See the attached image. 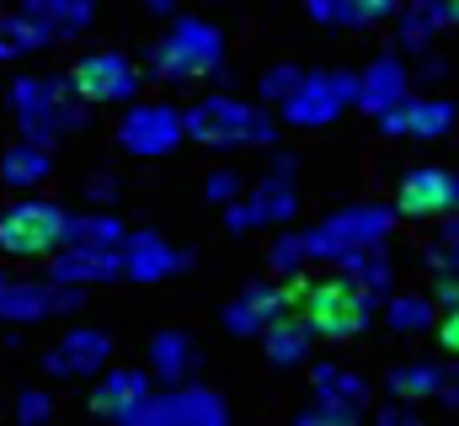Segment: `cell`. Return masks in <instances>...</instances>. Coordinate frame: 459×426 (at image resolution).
<instances>
[{
    "label": "cell",
    "instance_id": "obj_43",
    "mask_svg": "<svg viewBox=\"0 0 459 426\" xmlns=\"http://www.w3.org/2000/svg\"><path fill=\"white\" fill-rule=\"evenodd\" d=\"M401 5L406 0H363V16H368V27H379V21H395Z\"/></svg>",
    "mask_w": 459,
    "mask_h": 426
},
{
    "label": "cell",
    "instance_id": "obj_37",
    "mask_svg": "<svg viewBox=\"0 0 459 426\" xmlns=\"http://www.w3.org/2000/svg\"><path fill=\"white\" fill-rule=\"evenodd\" d=\"M246 192V176L235 171V166H214L209 176H204V198L214 203V209H225V203H235Z\"/></svg>",
    "mask_w": 459,
    "mask_h": 426
},
{
    "label": "cell",
    "instance_id": "obj_29",
    "mask_svg": "<svg viewBox=\"0 0 459 426\" xmlns=\"http://www.w3.org/2000/svg\"><path fill=\"white\" fill-rule=\"evenodd\" d=\"M128 240V224L117 218L113 209H91L86 213H70V229H65V245H102V251H117Z\"/></svg>",
    "mask_w": 459,
    "mask_h": 426
},
{
    "label": "cell",
    "instance_id": "obj_28",
    "mask_svg": "<svg viewBox=\"0 0 459 426\" xmlns=\"http://www.w3.org/2000/svg\"><path fill=\"white\" fill-rule=\"evenodd\" d=\"M310 395H321V400H342V405H358L363 416H368V379L363 373H352L347 362H316V373H310Z\"/></svg>",
    "mask_w": 459,
    "mask_h": 426
},
{
    "label": "cell",
    "instance_id": "obj_31",
    "mask_svg": "<svg viewBox=\"0 0 459 426\" xmlns=\"http://www.w3.org/2000/svg\"><path fill=\"white\" fill-rule=\"evenodd\" d=\"M310 267V245H305V229H273V245H267V277H283V283H299Z\"/></svg>",
    "mask_w": 459,
    "mask_h": 426
},
{
    "label": "cell",
    "instance_id": "obj_26",
    "mask_svg": "<svg viewBox=\"0 0 459 426\" xmlns=\"http://www.w3.org/2000/svg\"><path fill=\"white\" fill-rule=\"evenodd\" d=\"M438 299L433 294H385V304H379V320L395 330V336H428L433 325H438Z\"/></svg>",
    "mask_w": 459,
    "mask_h": 426
},
{
    "label": "cell",
    "instance_id": "obj_41",
    "mask_svg": "<svg viewBox=\"0 0 459 426\" xmlns=\"http://www.w3.org/2000/svg\"><path fill=\"white\" fill-rule=\"evenodd\" d=\"M433 341L444 346V357H459V304L438 315V325H433Z\"/></svg>",
    "mask_w": 459,
    "mask_h": 426
},
{
    "label": "cell",
    "instance_id": "obj_7",
    "mask_svg": "<svg viewBox=\"0 0 459 426\" xmlns=\"http://www.w3.org/2000/svg\"><path fill=\"white\" fill-rule=\"evenodd\" d=\"M65 229H70V209L65 203L38 198V192H16V203L0 209V256L48 261L65 245Z\"/></svg>",
    "mask_w": 459,
    "mask_h": 426
},
{
    "label": "cell",
    "instance_id": "obj_14",
    "mask_svg": "<svg viewBox=\"0 0 459 426\" xmlns=\"http://www.w3.org/2000/svg\"><path fill=\"white\" fill-rule=\"evenodd\" d=\"M401 218H417V224H438L459 213V171L449 166H411L395 176V198H390Z\"/></svg>",
    "mask_w": 459,
    "mask_h": 426
},
{
    "label": "cell",
    "instance_id": "obj_1",
    "mask_svg": "<svg viewBox=\"0 0 459 426\" xmlns=\"http://www.w3.org/2000/svg\"><path fill=\"white\" fill-rule=\"evenodd\" d=\"M283 117H273L267 102H240L230 91H209L187 106V139L204 144V149H278L283 139Z\"/></svg>",
    "mask_w": 459,
    "mask_h": 426
},
{
    "label": "cell",
    "instance_id": "obj_40",
    "mask_svg": "<svg viewBox=\"0 0 459 426\" xmlns=\"http://www.w3.org/2000/svg\"><path fill=\"white\" fill-rule=\"evenodd\" d=\"M86 203L113 209V203H117V176H113V171H91V176H86Z\"/></svg>",
    "mask_w": 459,
    "mask_h": 426
},
{
    "label": "cell",
    "instance_id": "obj_4",
    "mask_svg": "<svg viewBox=\"0 0 459 426\" xmlns=\"http://www.w3.org/2000/svg\"><path fill=\"white\" fill-rule=\"evenodd\" d=\"M5 106L16 117V133L22 139H38V144L75 139L86 128V112H91V106L75 97L70 75H16L5 86Z\"/></svg>",
    "mask_w": 459,
    "mask_h": 426
},
{
    "label": "cell",
    "instance_id": "obj_35",
    "mask_svg": "<svg viewBox=\"0 0 459 426\" xmlns=\"http://www.w3.org/2000/svg\"><path fill=\"white\" fill-rule=\"evenodd\" d=\"M428 267L459 277V213L438 218V234H433V245H428Z\"/></svg>",
    "mask_w": 459,
    "mask_h": 426
},
{
    "label": "cell",
    "instance_id": "obj_13",
    "mask_svg": "<svg viewBox=\"0 0 459 426\" xmlns=\"http://www.w3.org/2000/svg\"><path fill=\"white\" fill-rule=\"evenodd\" d=\"M374 128H379L385 139L444 144V139L459 128V102H455V97H422V91H411V97H401L390 112H379V117H374Z\"/></svg>",
    "mask_w": 459,
    "mask_h": 426
},
{
    "label": "cell",
    "instance_id": "obj_42",
    "mask_svg": "<svg viewBox=\"0 0 459 426\" xmlns=\"http://www.w3.org/2000/svg\"><path fill=\"white\" fill-rule=\"evenodd\" d=\"M433 299H438V310H455L459 304V277H449V272H433V288H428Z\"/></svg>",
    "mask_w": 459,
    "mask_h": 426
},
{
    "label": "cell",
    "instance_id": "obj_32",
    "mask_svg": "<svg viewBox=\"0 0 459 426\" xmlns=\"http://www.w3.org/2000/svg\"><path fill=\"white\" fill-rule=\"evenodd\" d=\"M385 245H390V240H385ZM385 245H363V251H352V256H342V261H337V267H342V272H352L363 288H374L379 299L395 288V261H390V251H385Z\"/></svg>",
    "mask_w": 459,
    "mask_h": 426
},
{
    "label": "cell",
    "instance_id": "obj_17",
    "mask_svg": "<svg viewBox=\"0 0 459 426\" xmlns=\"http://www.w3.org/2000/svg\"><path fill=\"white\" fill-rule=\"evenodd\" d=\"M193 267V251L171 245L160 229H128L123 240V277L128 283H166V277H182Z\"/></svg>",
    "mask_w": 459,
    "mask_h": 426
},
{
    "label": "cell",
    "instance_id": "obj_9",
    "mask_svg": "<svg viewBox=\"0 0 459 426\" xmlns=\"http://www.w3.org/2000/svg\"><path fill=\"white\" fill-rule=\"evenodd\" d=\"M230 400L220 389H209L204 379H182V384H155L150 400L128 416V426H225Z\"/></svg>",
    "mask_w": 459,
    "mask_h": 426
},
{
    "label": "cell",
    "instance_id": "obj_12",
    "mask_svg": "<svg viewBox=\"0 0 459 426\" xmlns=\"http://www.w3.org/2000/svg\"><path fill=\"white\" fill-rule=\"evenodd\" d=\"M86 304V288L59 283L54 272L43 277H5L0 283V325H43V320L75 315Z\"/></svg>",
    "mask_w": 459,
    "mask_h": 426
},
{
    "label": "cell",
    "instance_id": "obj_11",
    "mask_svg": "<svg viewBox=\"0 0 459 426\" xmlns=\"http://www.w3.org/2000/svg\"><path fill=\"white\" fill-rule=\"evenodd\" d=\"M70 86L86 106H128L144 91V70L123 48H91L70 64Z\"/></svg>",
    "mask_w": 459,
    "mask_h": 426
},
{
    "label": "cell",
    "instance_id": "obj_45",
    "mask_svg": "<svg viewBox=\"0 0 459 426\" xmlns=\"http://www.w3.org/2000/svg\"><path fill=\"white\" fill-rule=\"evenodd\" d=\"M444 411H459V357H449V373H444V395H438Z\"/></svg>",
    "mask_w": 459,
    "mask_h": 426
},
{
    "label": "cell",
    "instance_id": "obj_6",
    "mask_svg": "<svg viewBox=\"0 0 459 426\" xmlns=\"http://www.w3.org/2000/svg\"><path fill=\"white\" fill-rule=\"evenodd\" d=\"M401 224V209L395 203H342L326 218H316L305 229V245H310V261H326L337 267L342 256L363 251V245H385Z\"/></svg>",
    "mask_w": 459,
    "mask_h": 426
},
{
    "label": "cell",
    "instance_id": "obj_23",
    "mask_svg": "<svg viewBox=\"0 0 459 426\" xmlns=\"http://www.w3.org/2000/svg\"><path fill=\"white\" fill-rule=\"evenodd\" d=\"M48 176H54V144L16 139V144L0 155V187H5V192H38Z\"/></svg>",
    "mask_w": 459,
    "mask_h": 426
},
{
    "label": "cell",
    "instance_id": "obj_8",
    "mask_svg": "<svg viewBox=\"0 0 459 426\" xmlns=\"http://www.w3.org/2000/svg\"><path fill=\"white\" fill-rule=\"evenodd\" d=\"M347 106H358V70H305L299 91L278 106V117L294 133H321Z\"/></svg>",
    "mask_w": 459,
    "mask_h": 426
},
{
    "label": "cell",
    "instance_id": "obj_10",
    "mask_svg": "<svg viewBox=\"0 0 459 426\" xmlns=\"http://www.w3.org/2000/svg\"><path fill=\"white\" fill-rule=\"evenodd\" d=\"M117 144H123V155H134V160H166V155H177V144L187 139V112L171 102H128L117 112Z\"/></svg>",
    "mask_w": 459,
    "mask_h": 426
},
{
    "label": "cell",
    "instance_id": "obj_38",
    "mask_svg": "<svg viewBox=\"0 0 459 426\" xmlns=\"http://www.w3.org/2000/svg\"><path fill=\"white\" fill-rule=\"evenodd\" d=\"M48 416H54L48 389H22V395H16V422H22V426H43Z\"/></svg>",
    "mask_w": 459,
    "mask_h": 426
},
{
    "label": "cell",
    "instance_id": "obj_22",
    "mask_svg": "<svg viewBox=\"0 0 459 426\" xmlns=\"http://www.w3.org/2000/svg\"><path fill=\"white\" fill-rule=\"evenodd\" d=\"M316 341H321V336L310 330V320L299 315V310H289L283 320H273V325L262 330V357H267V368L289 373V368H305V362H310Z\"/></svg>",
    "mask_w": 459,
    "mask_h": 426
},
{
    "label": "cell",
    "instance_id": "obj_44",
    "mask_svg": "<svg viewBox=\"0 0 459 426\" xmlns=\"http://www.w3.org/2000/svg\"><path fill=\"white\" fill-rule=\"evenodd\" d=\"M417 81H428V86H444V81H449V59H438V54H422V70H417Z\"/></svg>",
    "mask_w": 459,
    "mask_h": 426
},
{
    "label": "cell",
    "instance_id": "obj_30",
    "mask_svg": "<svg viewBox=\"0 0 459 426\" xmlns=\"http://www.w3.org/2000/svg\"><path fill=\"white\" fill-rule=\"evenodd\" d=\"M390 27H395V48H401L406 59H411V54H417V59H422V54H433V43L444 38V32H438V21H433L417 0H406V5H401V16H395Z\"/></svg>",
    "mask_w": 459,
    "mask_h": 426
},
{
    "label": "cell",
    "instance_id": "obj_5",
    "mask_svg": "<svg viewBox=\"0 0 459 426\" xmlns=\"http://www.w3.org/2000/svg\"><path fill=\"white\" fill-rule=\"evenodd\" d=\"M273 155V166L256 176V182H246V192L225 203V229L230 234H256V229H289L294 218H299V182H294V171H299V160L289 155V149H267Z\"/></svg>",
    "mask_w": 459,
    "mask_h": 426
},
{
    "label": "cell",
    "instance_id": "obj_47",
    "mask_svg": "<svg viewBox=\"0 0 459 426\" xmlns=\"http://www.w3.org/2000/svg\"><path fill=\"white\" fill-rule=\"evenodd\" d=\"M0 283H5V272H0Z\"/></svg>",
    "mask_w": 459,
    "mask_h": 426
},
{
    "label": "cell",
    "instance_id": "obj_3",
    "mask_svg": "<svg viewBox=\"0 0 459 426\" xmlns=\"http://www.w3.org/2000/svg\"><path fill=\"white\" fill-rule=\"evenodd\" d=\"M144 70L166 86H187V81H214L225 75V32L209 21V16H193V11H177L166 21V32L150 43V59Z\"/></svg>",
    "mask_w": 459,
    "mask_h": 426
},
{
    "label": "cell",
    "instance_id": "obj_15",
    "mask_svg": "<svg viewBox=\"0 0 459 426\" xmlns=\"http://www.w3.org/2000/svg\"><path fill=\"white\" fill-rule=\"evenodd\" d=\"M113 330H102V325H70L48 352H43V373H54V379H97L102 368H113Z\"/></svg>",
    "mask_w": 459,
    "mask_h": 426
},
{
    "label": "cell",
    "instance_id": "obj_24",
    "mask_svg": "<svg viewBox=\"0 0 459 426\" xmlns=\"http://www.w3.org/2000/svg\"><path fill=\"white\" fill-rule=\"evenodd\" d=\"M22 11L54 38V43H75L91 32L97 21V0H22Z\"/></svg>",
    "mask_w": 459,
    "mask_h": 426
},
{
    "label": "cell",
    "instance_id": "obj_39",
    "mask_svg": "<svg viewBox=\"0 0 459 426\" xmlns=\"http://www.w3.org/2000/svg\"><path fill=\"white\" fill-rule=\"evenodd\" d=\"M374 422L379 426H417L422 422V405H417V400H390V405L374 411Z\"/></svg>",
    "mask_w": 459,
    "mask_h": 426
},
{
    "label": "cell",
    "instance_id": "obj_21",
    "mask_svg": "<svg viewBox=\"0 0 459 426\" xmlns=\"http://www.w3.org/2000/svg\"><path fill=\"white\" fill-rule=\"evenodd\" d=\"M144 362H150L155 384H182V379H198V368H204V346H198L193 330H171V325H166V330L150 336Z\"/></svg>",
    "mask_w": 459,
    "mask_h": 426
},
{
    "label": "cell",
    "instance_id": "obj_19",
    "mask_svg": "<svg viewBox=\"0 0 459 426\" xmlns=\"http://www.w3.org/2000/svg\"><path fill=\"white\" fill-rule=\"evenodd\" d=\"M150 389H155L150 362L144 368H102L97 373V389H91V411L117 422V426H128V416L150 400Z\"/></svg>",
    "mask_w": 459,
    "mask_h": 426
},
{
    "label": "cell",
    "instance_id": "obj_18",
    "mask_svg": "<svg viewBox=\"0 0 459 426\" xmlns=\"http://www.w3.org/2000/svg\"><path fill=\"white\" fill-rule=\"evenodd\" d=\"M411 86H417V75H411V64H406L401 48L374 54V59L358 70V112L379 117V112H390V106L401 102V97H411Z\"/></svg>",
    "mask_w": 459,
    "mask_h": 426
},
{
    "label": "cell",
    "instance_id": "obj_20",
    "mask_svg": "<svg viewBox=\"0 0 459 426\" xmlns=\"http://www.w3.org/2000/svg\"><path fill=\"white\" fill-rule=\"evenodd\" d=\"M43 272H54L59 283H75V288H102V283H117L123 277V245L117 251H102V245H59Z\"/></svg>",
    "mask_w": 459,
    "mask_h": 426
},
{
    "label": "cell",
    "instance_id": "obj_46",
    "mask_svg": "<svg viewBox=\"0 0 459 426\" xmlns=\"http://www.w3.org/2000/svg\"><path fill=\"white\" fill-rule=\"evenodd\" d=\"M139 5H144L150 16H160V21H171V16H177V0H139Z\"/></svg>",
    "mask_w": 459,
    "mask_h": 426
},
{
    "label": "cell",
    "instance_id": "obj_34",
    "mask_svg": "<svg viewBox=\"0 0 459 426\" xmlns=\"http://www.w3.org/2000/svg\"><path fill=\"white\" fill-rule=\"evenodd\" d=\"M294 422L299 426H352V422H363V411H358V405H342V400H321V395H310V400L294 411Z\"/></svg>",
    "mask_w": 459,
    "mask_h": 426
},
{
    "label": "cell",
    "instance_id": "obj_33",
    "mask_svg": "<svg viewBox=\"0 0 459 426\" xmlns=\"http://www.w3.org/2000/svg\"><path fill=\"white\" fill-rule=\"evenodd\" d=\"M299 5H305V16H310L316 27H332V32L368 27V16H363V0H299Z\"/></svg>",
    "mask_w": 459,
    "mask_h": 426
},
{
    "label": "cell",
    "instance_id": "obj_2",
    "mask_svg": "<svg viewBox=\"0 0 459 426\" xmlns=\"http://www.w3.org/2000/svg\"><path fill=\"white\" fill-rule=\"evenodd\" d=\"M379 294L363 288L352 272L332 267L326 277H299L294 283V310L310 320V330L321 341H358L374 320H379Z\"/></svg>",
    "mask_w": 459,
    "mask_h": 426
},
{
    "label": "cell",
    "instance_id": "obj_36",
    "mask_svg": "<svg viewBox=\"0 0 459 426\" xmlns=\"http://www.w3.org/2000/svg\"><path fill=\"white\" fill-rule=\"evenodd\" d=\"M299 81H305V70H299V64H273V70H262L256 97H262L267 106H283L294 91H299Z\"/></svg>",
    "mask_w": 459,
    "mask_h": 426
},
{
    "label": "cell",
    "instance_id": "obj_25",
    "mask_svg": "<svg viewBox=\"0 0 459 426\" xmlns=\"http://www.w3.org/2000/svg\"><path fill=\"white\" fill-rule=\"evenodd\" d=\"M444 373H449V362H438V357L395 362V368L385 373V395H390V400H417V405H428V400L444 395Z\"/></svg>",
    "mask_w": 459,
    "mask_h": 426
},
{
    "label": "cell",
    "instance_id": "obj_16",
    "mask_svg": "<svg viewBox=\"0 0 459 426\" xmlns=\"http://www.w3.org/2000/svg\"><path fill=\"white\" fill-rule=\"evenodd\" d=\"M289 310H294V283L262 277V283H246L225 310H220V325H225L230 336H256V341H262V330H267L273 320H283Z\"/></svg>",
    "mask_w": 459,
    "mask_h": 426
},
{
    "label": "cell",
    "instance_id": "obj_27",
    "mask_svg": "<svg viewBox=\"0 0 459 426\" xmlns=\"http://www.w3.org/2000/svg\"><path fill=\"white\" fill-rule=\"evenodd\" d=\"M43 48H54V38L16 5V11H0V64H16V59H32V54H43Z\"/></svg>",
    "mask_w": 459,
    "mask_h": 426
}]
</instances>
